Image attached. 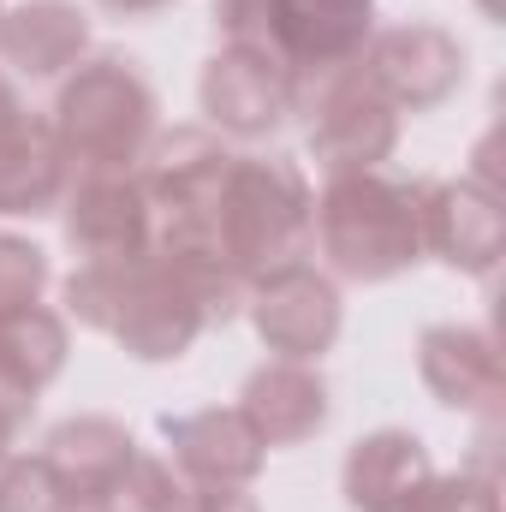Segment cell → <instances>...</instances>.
I'll return each mask as SVG.
<instances>
[{
    "label": "cell",
    "instance_id": "30bf717a",
    "mask_svg": "<svg viewBox=\"0 0 506 512\" xmlns=\"http://www.w3.org/2000/svg\"><path fill=\"white\" fill-rule=\"evenodd\" d=\"M429 477L423 441L411 435H370L358 441L352 465H346V495L358 512H399Z\"/></svg>",
    "mask_w": 506,
    "mask_h": 512
},
{
    "label": "cell",
    "instance_id": "6da1fadb",
    "mask_svg": "<svg viewBox=\"0 0 506 512\" xmlns=\"http://www.w3.org/2000/svg\"><path fill=\"white\" fill-rule=\"evenodd\" d=\"M155 126V96L149 84L131 72V60H96L84 66L66 96H60V120H54V137L66 155H78L90 173H114L126 167L131 155L143 149V137Z\"/></svg>",
    "mask_w": 506,
    "mask_h": 512
},
{
    "label": "cell",
    "instance_id": "8992f818",
    "mask_svg": "<svg viewBox=\"0 0 506 512\" xmlns=\"http://www.w3.org/2000/svg\"><path fill=\"white\" fill-rule=\"evenodd\" d=\"M256 328L274 352H292V358H310L334 340L340 328V304H334V286L316 280L310 268L286 262L268 274L262 298H256Z\"/></svg>",
    "mask_w": 506,
    "mask_h": 512
},
{
    "label": "cell",
    "instance_id": "9c48e42d",
    "mask_svg": "<svg viewBox=\"0 0 506 512\" xmlns=\"http://www.w3.org/2000/svg\"><path fill=\"white\" fill-rule=\"evenodd\" d=\"M60 137L30 126L18 114H0V215H42L60 197Z\"/></svg>",
    "mask_w": 506,
    "mask_h": 512
},
{
    "label": "cell",
    "instance_id": "9a60e30c",
    "mask_svg": "<svg viewBox=\"0 0 506 512\" xmlns=\"http://www.w3.org/2000/svg\"><path fill=\"white\" fill-rule=\"evenodd\" d=\"M102 6H114V12H155V6H167V0H102Z\"/></svg>",
    "mask_w": 506,
    "mask_h": 512
},
{
    "label": "cell",
    "instance_id": "4fadbf2b",
    "mask_svg": "<svg viewBox=\"0 0 506 512\" xmlns=\"http://www.w3.org/2000/svg\"><path fill=\"white\" fill-rule=\"evenodd\" d=\"M42 280H48L42 251H36V245H24V239H6V233H0V316L30 310V304H36V292H42Z\"/></svg>",
    "mask_w": 506,
    "mask_h": 512
},
{
    "label": "cell",
    "instance_id": "277c9868",
    "mask_svg": "<svg viewBox=\"0 0 506 512\" xmlns=\"http://www.w3.org/2000/svg\"><path fill=\"white\" fill-rule=\"evenodd\" d=\"M286 102H292V66L251 42H233L203 78V108L227 131H268L286 114Z\"/></svg>",
    "mask_w": 506,
    "mask_h": 512
},
{
    "label": "cell",
    "instance_id": "5b68a950",
    "mask_svg": "<svg viewBox=\"0 0 506 512\" xmlns=\"http://www.w3.org/2000/svg\"><path fill=\"white\" fill-rule=\"evenodd\" d=\"M42 459H48V471H54V483H60L66 512H102L108 489L126 477V465L137 453H131L126 429H114L108 417H84V423L54 429Z\"/></svg>",
    "mask_w": 506,
    "mask_h": 512
},
{
    "label": "cell",
    "instance_id": "3957f363",
    "mask_svg": "<svg viewBox=\"0 0 506 512\" xmlns=\"http://www.w3.org/2000/svg\"><path fill=\"white\" fill-rule=\"evenodd\" d=\"M66 233L90 262H114V256H137L149 245V197L126 167L114 173H84L66 209Z\"/></svg>",
    "mask_w": 506,
    "mask_h": 512
},
{
    "label": "cell",
    "instance_id": "5bb4252c",
    "mask_svg": "<svg viewBox=\"0 0 506 512\" xmlns=\"http://www.w3.org/2000/svg\"><path fill=\"white\" fill-rule=\"evenodd\" d=\"M405 512H495V501L489 489H471V483H429L405 501Z\"/></svg>",
    "mask_w": 506,
    "mask_h": 512
},
{
    "label": "cell",
    "instance_id": "7a4b0ae2",
    "mask_svg": "<svg viewBox=\"0 0 506 512\" xmlns=\"http://www.w3.org/2000/svg\"><path fill=\"white\" fill-rule=\"evenodd\" d=\"M417 221L423 209H411L405 185L387 179H334L322 197V251L334 256L340 274L352 280H381L393 268H405L417 256Z\"/></svg>",
    "mask_w": 506,
    "mask_h": 512
},
{
    "label": "cell",
    "instance_id": "7c38bea8",
    "mask_svg": "<svg viewBox=\"0 0 506 512\" xmlns=\"http://www.w3.org/2000/svg\"><path fill=\"white\" fill-rule=\"evenodd\" d=\"M78 48H84V24H78V12L60 6V0L6 12V24H0V54H6L18 72H30V78L60 72Z\"/></svg>",
    "mask_w": 506,
    "mask_h": 512
},
{
    "label": "cell",
    "instance_id": "8fae6325",
    "mask_svg": "<svg viewBox=\"0 0 506 512\" xmlns=\"http://www.w3.org/2000/svg\"><path fill=\"white\" fill-rule=\"evenodd\" d=\"M245 417H251V429L262 435V447L268 441H304L310 429H322L328 393H322V382L310 370L274 364V370L251 376V387H245Z\"/></svg>",
    "mask_w": 506,
    "mask_h": 512
},
{
    "label": "cell",
    "instance_id": "ba28073f",
    "mask_svg": "<svg viewBox=\"0 0 506 512\" xmlns=\"http://www.w3.org/2000/svg\"><path fill=\"white\" fill-rule=\"evenodd\" d=\"M167 441L179 453V465L203 483H245L262 465V435L251 429L245 411H197L167 423Z\"/></svg>",
    "mask_w": 506,
    "mask_h": 512
},
{
    "label": "cell",
    "instance_id": "52a82bcc",
    "mask_svg": "<svg viewBox=\"0 0 506 512\" xmlns=\"http://www.w3.org/2000/svg\"><path fill=\"white\" fill-rule=\"evenodd\" d=\"M316 155H328V167H370L393 143V120L376 102L370 84L358 78H328L322 84V114L310 120Z\"/></svg>",
    "mask_w": 506,
    "mask_h": 512
}]
</instances>
